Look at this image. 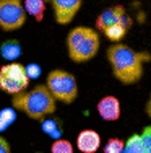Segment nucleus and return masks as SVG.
<instances>
[{
  "mask_svg": "<svg viewBox=\"0 0 151 153\" xmlns=\"http://www.w3.org/2000/svg\"><path fill=\"white\" fill-rule=\"evenodd\" d=\"M26 23V10L21 0H0V28L15 31Z\"/></svg>",
  "mask_w": 151,
  "mask_h": 153,
  "instance_id": "obj_6",
  "label": "nucleus"
},
{
  "mask_svg": "<svg viewBox=\"0 0 151 153\" xmlns=\"http://www.w3.org/2000/svg\"><path fill=\"white\" fill-rule=\"evenodd\" d=\"M0 52H2L3 59L15 60L21 54V46H20L18 41H15V39H8V41H5L2 46H0Z\"/></svg>",
  "mask_w": 151,
  "mask_h": 153,
  "instance_id": "obj_12",
  "label": "nucleus"
},
{
  "mask_svg": "<svg viewBox=\"0 0 151 153\" xmlns=\"http://www.w3.org/2000/svg\"><path fill=\"white\" fill-rule=\"evenodd\" d=\"M38 153H42V152H38Z\"/></svg>",
  "mask_w": 151,
  "mask_h": 153,
  "instance_id": "obj_23",
  "label": "nucleus"
},
{
  "mask_svg": "<svg viewBox=\"0 0 151 153\" xmlns=\"http://www.w3.org/2000/svg\"><path fill=\"white\" fill-rule=\"evenodd\" d=\"M29 76L26 74V67H23L18 62H12L0 67V88L2 91L10 94L23 93L28 88Z\"/></svg>",
  "mask_w": 151,
  "mask_h": 153,
  "instance_id": "obj_5",
  "label": "nucleus"
},
{
  "mask_svg": "<svg viewBox=\"0 0 151 153\" xmlns=\"http://www.w3.org/2000/svg\"><path fill=\"white\" fill-rule=\"evenodd\" d=\"M107 59L119 82L132 85L141 78L143 62L148 60L150 56L145 52H135L125 44H112L107 49Z\"/></svg>",
  "mask_w": 151,
  "mask_h": 153,
  "instance_id": "obj_1",
  "label": "nucleus"
},
{
  "mask_svg": "<svg viewBox=\"0 0 151 153\" xmlns=\"http://www.w3.org/2000/svg\"><path fill=\"white\" fill-rule=\"evenodd\" d=\"M47 88L55 100L70 104L78 96V85L75 76L65 70H52L47 75Z\"/></svg>",
  "mask_w": 151,
  "mask_h": 153,
  "instance_id": "obj_4",
  "label": "nucleus"
},
{
  "mask_svg": "<svg viewBox=\"0 0 151 153\" xmlns=\"http://www.w3.org/2000/svg\"><path fill=\"white\" fill-rule=\"evenodd\" d=\"M10 143L3 137H0V153H10Z\"/></svg>",
  "mask_w": 151,
  "mask_h": 153,
  "instance_id": "obj_20",
  "label": "nucleus"
},
{
  "mask_svg": "<svg viewBox=\"0 0 151 153\" xmlns=\"http://www.w3.org/2000/svg\"><path fill=\"white\" fill-rule=\"evenodd\" d=\"M98 112L104 121H117L120 117V103L116 96H104L98 103Z\"/></svg>",
  "mask_w": 151,
  "mask_h": 153,
  "instance_id": "obj_9",
  "label": "nucleus"
},
{
  "mask_svg": "<svg viewBox=\"0 0 151 153\" xmlns=\"http://www.w3.org/2000/svg\"><path fill=\"white\" fill-rule=\"evenodd\" d=\"M122 153H151V150L143 143L140 135H132L125 142V148Z\"/></svg>",
  "mask_w": 151,
  "mask_h": 153,
  "instance_id": "obj_13",
  "label": "nucleus"
},
{
  "mask_svg": "<svg viewBox=\"0 0 151 153\" xmlns=\"http://www.w3.org/2000/svg\"><path fill=\"white\" fill-rule=\"evenodd\" d=\"M125 148V142L120 138H109L104 147V153H122Z\"/></svg>",
  "mask_w": 151,
  "mask_h": 153,
  "instance_id": "obj_16",
  "label": "nucleus"
},
{
  "mask_svg": "<svg viewBox=\"0 0 151 153\" xmlns=\"http://www.w3.org/2000/svg\"><path fill=\"white\" fill-rule=\"evenodd\" d=\"M124 13H125V10L122 5H116V7H110V8H106L98 18H96V26L104 33L107 28L117 25Z\"/></svg>",
  "mask_w": 151,
  "mask_h": 153,
  "instance_id": "obj_10",
  "label": "nucleus"
},
{
  "mask_svg": "<svg viewBox=\"0 0 151 153\" xmlns=\"http://www.w3.org/2000/svg\"><path fill=\"white\" fill-rule=\"evenodd\" d=\"M77 147L83 153H96L101 147V135L96 130H81L77 137Z\"/></svg>",
  "mask_w": 151,
  "mask_h": 153,
  "instance_id": "obj_8",
  "label": "nucleus"
},
{
  "mask_svg": "<svg viewBox=\"0 0 151 153\" xmlns=\"http://www.w3.org/2000/svg\"><path fill=\"white\" fill-rule=\"evenodd\" d=\"M44 2H52V0H44Z\"/></svg>",
  "mask_w": 151,
  "mask_h": 153,
  "instance_id": "obj_22",
  "label": "nucleus"
},
{
  "mask_svg": "<svg viewBox=\"0 0 151 153\" xmlns=\"http://www.w3.org/2000/svg\"><path fill=\"white\" fill-rule=\"evenodd\" d=\"M13 119H15V112L12 109H3V111H0V130L8 127V124L13 122Z\"/></svg>",
  "mask_w": 151,
  "mask_h": 153,
  "instance_id": "obj_17",
  "label": "nucleus"
},
{
  "mask_svg": "<svg viewBox=\"0 0 151 153\" xmlns=\"http://www.w3.org/2000/svg\"><path fill=\"white\" fill-rule=\"evenodd\" d=\"M24 10L31 16H34L38 21H41L42 16H44L46 2L44 0H24Z\"/></svg>",
  "mask_w": 151,
  "mask_h": 153,
  "instance_id": "obj_14",
  "label": "nucleus"
},
{
  "mask_svg": "<svg viewBox=\"0 0 151 153\" xmlns=\"http://www.w3.org/2000/svg\"><path fill=\"white\" fill-rule=\"evenodd\" d=\"M50 153H73V145L65 138H57L50 145Z\"/></svg>",
  "mask_w": 151,
  "mask_h": 153,
  "instance_id": "obj_15",
  "label": "nucleus"
},
{
  "mask_svg": "<svg viewBox=\"0 0 151 153\" xmlns=\"http://www.w3.org/2000/svg\"><path fill=\"white\" fill-rule=\"evenodd\" d=\"M55 21L59 25H68L81 8V0H52Z\"/></svg>",
  "mask_w": 151,
  "mask_h": 153,
  "instance_id": "obj_7",
  "label": "nucleus"
},
{
  "mask_svg": "<svg viewBox=\"0 0 151 153\" xmlns=\"http://www.w3.org/2000/svg\"><path fill=\"white\" fill-rule=\"evenodd\" d=\"M26 74H28V76H39V67L38 65H29V67H26Z\"/></svg>",
  "mask_w": 151,
  "mask_h": 153,
  "instance_id": "obj_19",
  "label": "nucleus"
},
{
  "mask_svg": "<svg viewBox=\"0 0 151 153\" xmlns=\"http://www.w3.org/2000/svg\"><path fill=\"white\" fill-rule=\"evenodd\" d=\"M13 106L23 111L28 117L42 121L55 111V98L47 85H38L26 93L13 94Z\"/></svg>",
  "mask_w": 151,
  "mask_h": 153,
  "instance_id": "obj_2",
  "label": "nucleus"
},
{
  "mask_svg": "<svg viewBox=\"0 0 151 153\" xmlns=\"http://www.w3.org/2000/svg\"><path fill=\"white\" fill-rule=\"evenodd\" d=\"M146 114L151 117V94H150V98H148V103H146Z\"/></svg>",
  "mask_w": 151,
  "mask_h": 153,
  "instance_id": "obj_21",
  "label": "nucleus"
},
{
  "mask_svg": "<svg viewBox=\"0 0 151 153\" xmlns=\"http://www.w3.org/2000/svg\"><path fill=\"white\" fill-rule=\"evenodd\" d=\"M140 137H141L143 143H145L146 147L151 150V127H145V130L140 134Z\"/></svg>",
  "mask_w": 151,
  "mask_h": 153,
  "instance_id": "obj_18",
  "label": "nucleus"
},
{
  "mask_svg": "<svg viewBox=\"0 0 151 153\" xmlns=\"http://www.w3.org/2000/svg\"><path fill=\"white\" fill-rule=\"evenodd\" d=\"M99 34L96 30L88 26H77L67 36L68 57L73 62H86L96 56L99 49Z\"/></svg>",
  "mask_w": 151,
  "mask_h": 153,
  "instance_id": "obj_3",
  "label": "nucleus"
},
{
  "mask_svg": "<svg viewBox=\"0 0 151 153\" xmlns=\"http://www.w3.org/2000/svg\"><path fill=\"white\" fill-rule=\"evenodd\" d=\"M130 26H132V18L128 16L127 13H124L120 18V21H119L117 25H114V26L107 28V30L104 31V34H106V38L109 39V41L117 42L127 34V31L130 30Z\"/></svg>",
  "mask_w": 151,
  "mask_h": 153,
  "instance_id": "obj_11",
  "label": "nucleus"
}]
</instances>
